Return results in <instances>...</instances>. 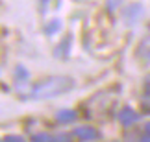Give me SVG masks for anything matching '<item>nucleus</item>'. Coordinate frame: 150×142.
I'll return each instance as SVG.
<instances>
[{"instance_id":"nucleus-1","label":"nucleus","mask_w":150,"mask_h":142,"mask_svg":"<svg viewBox=\"0 0 150 142\" xmlns=\"http://www.w3.org/2000/svg\"><path fill=\"white\" fill-rule=\"evenodd\" d=\"M74 81L71 78H63V76H54L43 79L39 85H35L33 89V96L35 98H50V96H57L67 92L69 89H72Z\"/></svg>"},{"instance_id":"nucleus-2","label":"nucleus","mask_w":150,"mask_h":142,"mask_svg":"<svg viewBox=\"0 0 150 142\" xmlns=\"http://www.w3.org/2000/svg\"><path fill=\"white\" fill-rule=\"evenodd\" d=\"M119 118H120V122H122L124 126H132V124H135V122H137V118H139V115H137V113H135L134 109L126 107V109H122V111H120Z\"/></svg>"},{"instance_id":"nucleus-3","label":"nucleus","mask_w":150,"mask_h":142,"mask_svg":"<svg viewBox=\"0 0 150 142\" xmlns=\"http://www.w3.org/2000/svg\"><path fill=\"white\" fill-rule=\"evenodd\" d=\"M76 137L78 139H82V140H95L96 137H98V133H96V129H93V127H78L76 131Z\"/></svg>"},{"instance_id":"nucleus-4","label":"nucleus","mask_w":150,"mask_h":142,"mask_svg":"<svg viewBox=\"0 0 150 142\" xmlns=\"http://www.w3.org/2000/svg\"><path fill=\"white\" fill-rule=\"evenodd\" d=\"M56 120H57V122H61V124L74 122V120H76V113L71 111V109H69V111H59V113L56 115Z\"/></svg>"},{"instance_id":"nucleus-5","label":"nucleus","mask_w":150,"mask_h":142,"mask_svg":"<svg viewBox=\"0 0 150 142\" xmlns=\"http://www.w3.org/2000/svg\"><path fill=\"white\" fill-rule=\"evenodd\" d=\"M33 142H56V140L47 133H37L35 137H33Z\"/></svg>"},{"instance_id":"nucleus-6","label":"nucleus","mask_w":150,"mask_h":142,"mask_svg":"<svg viewBox=\"0 0 150 142\" xmlns=\"http://www.w3.org/2000/svg\"><path fill=\"white\" fill-rule=\"evenodd\" d=\"M59 24H61L59 20H54V22H50V24H48V28H47V31H48V33H56L57 30H59Z\"/></svg>"},{"instance_id":"nucleus-7","label":"nucleus","mask_w":150,"mask_h":142,"mask_svg":"<svg viewBox=\"0 0 150 142\" xmlns=\"http://www.w3.org/2000/svg\"><path fill=\"white\" fill-rule=\"evenodd\" d=\"M4 142H24V139L19 137V135H9V137H6Z\"/></svg>"},{"instance_id":"nucleus-8","label":"nucleus","mask_w":150,"mask_h":142,"mask_svg":"<svg viewBox=\"0 0 150 142\" xmlns=\"http://www.w3.org/2000/svg\"><path fill=\"white\" fill-rule=\"evenodd\" d=\"M145 89H146V92H148V94H150V78H148V79H146V87H145Z\"/></svg>"},{"instance_id":"nucleus-9","label":"nucleus","mask_w":150,"mask_h":142,"mask_svg":"<svg viewBox=\"0 0 150 142\" xmlns=\"http://www.w3.org/2000/svg\"><path fill=\"white\" fill-rule=\"evenodd\" d=\"M141 142H150V135H146V137H143Z\"/></svg>"},{"instance_id":"nucleus-10","label":"nucleus","mask_w":150,"mask_h":142,"mask_svg":"<svg viewBox=\"0 0 150 142\" xmlns=\"http://www.w3.org/2000/svg\"><path fill=\"white\" fill-rule=\"evenodd\" d=\"M145 129H146V135H150V122H148L146 126H145Z\"/></svg>"}]
</instances>
